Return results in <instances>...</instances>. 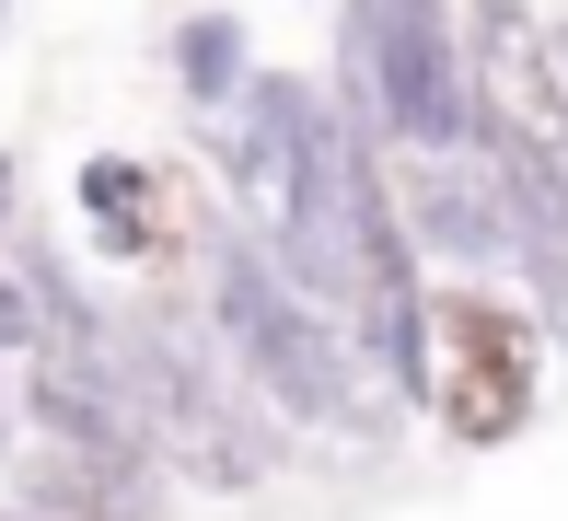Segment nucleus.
<instances>
[{
    "label": "nucleus",
    "mask_w": 568,
    "mask_h": 521,
    "mask_svg": "<svg viewBox=\"0 0 568 521\" xmlns=\"http://www.w3.org/2000/svg\"><path fill=\"white\" fill-rule=\"evenodd\" d=\"M174 82H186L197 116H221V104L255 82V35L232 12H186V23H174Z\"/></svg>",
    "instance_id": "nucleus-6"
},
{
    "label": "nucleus",
    "mask_w": 568,
    "mask_h": 521,
    "mask_svg": "<svg viewBox=\"0 0 568 521\" xmlns=\"http://www.w3.org/2000/svg\"><path fill=\"white\" fill-rule=\"evenodd\" d=\"M23 348H47V313H36V278L0 255V371H12Z\"/></svg>",
    "instance_id": "nucleus-7"
},
{
    "label": "nucleus",
    "mask_w": 568,
    "mask_h": 521,
    "mask_svg": "<svg viewBox=\"0 0 568 521\" xmlns=\"http://www.w3.org/2000/svg\"><path fill=\"white\" fill-rule=\"evenodd\" d=\"M429 336H453L464 348V371L453 382H429V395H442V417H453V440H499L510 417H523V395H534V336L510 325L499 302H442L429 313Z\"/></svg>",
    "instance_id": "nucleus-4"
},
{
    "label": "nucleus",
    "mask_w": 568,
    "mask_h": 521,
    "mask_svg": "<svg viewBox=\"0 0 568 521\" xmlns=\"http://www.w3.org/2000/svg\"><path fill=\"white\" fill-rule=\"evenodd\" d=\"M12 197H23V174H12V151H0V221H12Z\"/></svg>",
    "instance_id": "nucleus-8"
},
{
    "label": "nucleus",
    "mask_w": 568,
    "mask_h": 521,
    "mask_svg": "<svg viewBox=\"0 0 568 521\" xmlns=\"http://www.w3.org/2000/svg\"><path fill=\"white\" fill-rule=\"evenodd\" d=\"M0 521H70V510H0Z\"/></svg>",
    "instance_id": "nucleus-9"
},
{
    "label": "nucleus",
    "mask_w": 568,
    "mask_h": 521,
    "mask_svg": "<svg viewBox=\"0 0 568 521\" xmlns=\"http://www.w3.org/2000/svg\"><path fill=\"white\" fill-rule=\"evenodd\" d=\"M82 221L105 232V255L128 267H151V232H163V186H151V163H82Z\"/></svg>",
    "instance_id": "nucleus-5"
},
{
    "label": "nucleus",
    "mask_w": 568,
    "mask_h": 521,
    "mask_svg": "<svg viewBox=\"0 0 568 521\" xmlns=\"http://www.w3.org/2000/svg\"><path fill=\"white\" fill-rule=\"evenodd\" d=\"M210 325H221V371L244 395H267L302 429H359V348L267 267V244H244V232L210 244Z\"/></svg>",
    "instance_id": "nucleus-1"
},
{
    "label": "nucleus",
    "mask_w": 568,
    "mask_h": 521,
    "mask_svg": "<svg viewBox=\"0 0 568 521\" xmlns=\"http://www.w3.org/2000/svg\"><path fill=\"white\" fill-rule=\"evenodd\" d=\"M395 221H406L418 255H453V267H523V244H534V221L510 208V186L476 151H406Z\"/></svg>",
    "instance_id": "nucleus-3"
},
{
    "label": "nucleus",
    "mask_w": 568,
    "mask_h": 521,
    "mask_svg": "<svg viewBox=\"0 0 568 521\" xmlns=\"http://www.w3.org/2000/svg\"><path fill=\"white\" fill-rule=\"evenodd\" d=\"M348 127L395 151H476V93H464V23L453 0H348L337 23Z\"/></svg>",
    "instance_id": "nucleus-2"
}]
</instances>
